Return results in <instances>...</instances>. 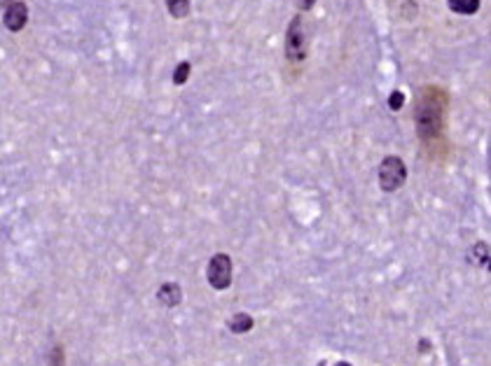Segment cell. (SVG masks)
<instances>
[{"mask_svg":"<svg viewBox=\"0 0 491 366\" xmlns=\"http://www.w3.org/2000/svg\"><path fill=\"white\" fill-rule=\"evenodd\" d=\"M444 119V96L440 89H424L417 98V110H414V121H417V133L421 140H433L442 131Z\"/></svg>","mask_w":491,"mask_h":366,"instance_id":"1","label":"cell"},{"mask_svg":"<svg viewBox=\"0 0 491 366\" xmlns=\"http://www.w3.org/2000/svg\"><path fill=\"white\" fill-rule=\"evenodd\" d=\"M307 51H309V33L307 26H304V19L292 17L288 31H285V59L290 63H299L307 59Z\"/></svg>","mask_w":491,"mask_h":366,"instance_id":"2","label":"cell"},{"mask_svg":"<svg viewBox=\"0 0 491 366\" xmlns=\"http://www.w3.org/2000/svg\"><path fill=\"white\" fill-rule=\"evenodd\" d=\"M407 166L400 157H386L379 166V187L384 191H395L405 184Z\"/></svg>","mask_w":491,"mask_h":366,"instance_id":"3","label":"cell"},{"mask_svg":"<svg viewBox=\"0 0 491 366\" xmlns=\"http://www.w3.org/2000/svg\"><path fill=\"white\" fill-rule=\"evenodd\" d=\"M206 278H208V285L218 292L227 290V287L232 285V259H229V254L218 252L210 256Z\"/></svg>","mask_w":491,"mask_h":366,"instance_id":"4","label":"cell"},{"mask_svg":"<svg viewBox=\"0 0 491 366\" xmlns=\"http://www.w3.org/2000/svg\"><path fill=\"white\" fill-rule=\"evenodd\" d=\"M28 21V8L22 0H15L10 8H5V28L12 31V33H19L24 31V26Z\"/></svg>","mask_w":491,"mask_h":366,"instance_id":"5","label":"cell"},{"mask_svg":"<svg viewBox=\"0 0 491 366\" xmlns=\"http://www.w3.org/2000/svg\"><path fill=\"white\" fill-rule=\"evenodd\" d=\"M157 299L162 301L164 306H169V308L178 306V304H181V301H183V290H181V285H178V282H164V285L157 290Z\"/></svg>","mask_w":491,"mask_h":366,"instance_id":"6","label":"cell"},{"mask_svg":"<svg viewBox=\"0 0 491 366\" xmlns=\"http://www.w3.org/2000/svg\"><path fill=\"white\" fill-rule=\"evenodd\" d=\"M447 5L456 15H475L480 10V0H447Z\"/></svg>","mask_w":491,"mask_h":366,"instance_id":"7","label":"cell"},{"mask_svg":"<svg viewBox=\"0 0 491 366\" xmlns=\"http://www.w3.org/2000/svg\"><path fill=\"white\" fill-rule=\"evenodd\" d=\"M253 329V317L248 313H237L232 320H229V331L232 333H246Z\"/></svg>","mask_w":491,"mask_h":366,"instance_id":"8","label":"cell"},{"mask_svg":"<svg viewBox=\"0 0 491 366\" xmlns=\"http://www.w3.org/2000/svg\"><path fill=\"white\" fill-rule=\"evenodd\" d=\"M190 5L192 0H167V8H169V15L174 19H185L190 15Z\"/></svg>","mask_w":491,"mask_h":366,"instance_id":"9","label":"cell"},{"mask_svg":"<svg viewBox=\"0 0 491 366\" xmlns=\"http://www.w3.org/2000/svg\"><path fill=\"white\" fill-rule=\"evenodd\" d=\"M190 73H192V66H190V61H183L178 63L176 70H174V85H185L188 82Z\"/></svg>","mask_w":491,"mask_h":366,"instance_id":"10","label":"cell"},{"mask_svg":"<svg viewBox=\"0 0 491 366\" xmlns=\"http://www.w3.org/2000/svg\"><path fill=\"white\" fill-rule=\"evenodd\" d=\"M403 105H405V94L403 92H393L391 96H388V107H391V110L398 112Z\"/></svg>","mask_w":491,"mask_h":366,"instance_id":"11","label":"cell"},{"mask_svg":"<svg viewBox=\"0 0 491 366\" xmlns=\"http://www.w3.org/2000/svg\"><path fill=\"white\" fill-rule=\"evenodd\" d=\"M292 3H295V8H297L299 12H307V10L314 8L316 0H292Z\"/></svg>","mask_w":491,"mask_h":366,"instance_id":"12","label":"cell"},{"mask_svg":"<svg viewBox=\"0 0 491 366\" xmlns=\"http://www.w3.org/2000/svg\"><path fill=\"white\" fill-rule=\"evenodd\" d=\"M52 366H63V350H61V345H56L54 352H52Z\"/></svg>","mask_w":491,"mask_h":366,"instance_id":"13","label":"cell"},{"mask_svg":"<svg viewBox=\"0 0 491 366\" xmlns=\"http://www.w3.org/2000/svg\"><path fill=\"white\" fill-rule=\"evenodd\" d=\"M3 5H5V8H10L12 3H10V0H3Z\"/></svg>","mask_w":491,"mask_h":366,"instance_id":"14","label":"cell"},{"mask_svg":"<svg viewBox=\"0 0 491 366\" xmlns=\"http://www.w3.org/2000/svg\"><path fill=\"white\" fill-rule=\"evenodd\" d=\"M335 366H351V364H347V362H340V364H335Z\"/></svg>","mask_w":491,"mask_h":366,"instance_id":"15","label":"cell"},{"mask_svg":"<svg viewBox=\"0 0 491 366\" xmlns=\"http://www.w3.org/2000/svg\"><path fill=\"white\" fill-rule=\"evenodd\" d=\"M487 268H489V271H491V256H489V261H487Z\"/></svg>","mask_w":491,"mask_h":366,"instance_id":"16","label":"cell"}]
</instances>
